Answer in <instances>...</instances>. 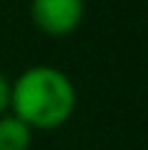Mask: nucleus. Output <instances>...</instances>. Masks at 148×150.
Returning <instances> with one entry per match:
<instances>
[{
    "instance_id": "nucleus-1",
    "label": "nucleus",
    "mask_w": 148,
    "mask_h": 150,
    "mask_svg": "<svg viewBox=\"0 0 148 150\" xmlns=\"http://www.w3.org/2000/svg\"><path fill=\"white\" fill-rule=\"evenodd\" d=\"M74 86L64 71L54 67H32L10 86V106L15 118L30 128H57L74 111Z\"/></svg>"
},
{
    "instance_id": "nucleus-2",
    "label": "nucleus",
    "mask_w": 148,
    "mask_h": 150,
    "mask_svg": "<svg viewBox=\"0 0 148 150\" xmlns=\"http://www.w3.org/2000/svg\"><path fill=\"white\" fill-rule=\"evenodd\" d=\"M32 10L35 25L47 35L62 37L77 30L84 15V3L82 0H32L30 5Z\"/></svg>"
},
{
    "instance_id": "nucleus-3",
    "label": "nucleus",
    "mask_w": 148,
    "mask_h": 150,
    "mask_svg": "<svg viewBox=\"0 0 148 150\" xmlns=\"http://www.w3.org/2000/svg\"><path fill=\"white\" fill-rule=\"evenodd\" d=\"M32 128L15 116H0V150H27Z\"/></svg>"
},
{
    "instance_id": "nucleus-4",
    "label": "nucleus",
    "mask_w": 148,
    "mask_h": 150,
    "mask_svg": "<svg viewBox=\"0 0 148 150\" xmlns=\"http://www.w3.org/2000/svg\"><path fill=\"white\" fill-rule=\"evenodd\" d=\"M10 106V81L5 79V74H0V113Z\"/></svg>"
}]
</instances>
